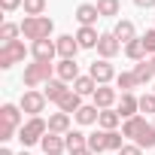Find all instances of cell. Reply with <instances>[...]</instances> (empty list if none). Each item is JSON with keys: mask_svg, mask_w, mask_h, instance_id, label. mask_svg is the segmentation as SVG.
Segmentation results:
<instances>
[{"mask_svg": "<svg viewBox=\"0 0 155 155\" xmlns=\"http://www.w3.org/2000/svg\"><path fill=\"white\" fill-rule=\"evenodd\" d=\"M18 34H21V25H15V21H3V28H0V40H3V46L6 43H15Z\"/></svg>", "mask_w": 155, "mask_h": 155, "instance_id": "f546056e", "label": "cell"}, {"mask_svg": "<svg viewBox=\"0 0 155 155\" xmlns=\"http://www.w3.org/2000/svg\"><path fill=\"white\" fill-rule=\"evenodd\" d=\"M18 155H28V152H18Z\"/></svg>", "mask_w": 155, "mask_h": 155, "instance_id": "ee69618b", "label": "cell"}, {"mask_svg": "<svg viewBox=\"0 0 155 155\" xmlns=\"http://www.w3.org/2000/svg\"><path fill=\"white\" fill-rule=\"evenodd\" d=\"M152 94H155V88H152Z\"/></svg>", "mask_w": 155, "mask_h": 155, "instance_id": "f6af8a7d", "label": "cell"}, {"mask_svg": "<svg viewBox=\"0 0 155 155\" xmlns=\"http://www.w3.org/2000/svg\"><path fill=\"white\" fill-rule=\"evenodd\" d=\"M31 55H34V61H55L58 46H55V40H37V43H31Z\"/></svg>", "mask_w": 155, "mask_h": 155, "instance_id": "8fae6325", "label": "cell"}, {"mask_svg": "<svg viewBox=\"0 0 155 155\" xmlns=\"http://www.w3.org/2000/svg\"><path fill=\"white\" fill-rule=\"evenodd\" d=\"M79 125H97V119H101V110L94 107V104H82V110L73 116Z\"/></svg>", "mask_w": 155, "mask_h": 155, "instance_id": "7402d4cb", "label": "cell"}, {"mask_svg": "<svg viewBox=\"0 0 155 155\" xmlns=\"http://www.w3.org/2000/svg\"><path fill=\"white\" fill-rule=\"evenodd\" d=\"M122 52H125L131 61H146V58H149V55H146V46H143V40H140V37H137V40H131Z\"/></svg>", "mask_w": 155, "mask_h": 155, "instance_id": "4316f807", "label": "cell"}, {"mask_svg": "<svg viewBox=\"0 0 155 155\" xmlns=\"http://www.w3.org/2000/svg\"><path fill=\"white\" fill-rule=\"evenodd\" d=\"M55 76L64 79L67 85H73L82 73H79V64H76V61H58V64H55Z\"/></svg>", "mask_w": 155, "mask_h": 155, "instance_id": "5bb4252c", "label": "cell"}, {"mask_svg": "<svg viewBox=\"0 0 155 155\" xmlns=\"http://www.w3.org/2000/svg\"><path fill=\"white\" fill-rule=\"evenodd\" d=\"M116 110H119V116H122V119H134V116H140V97H137L134 91H128V94H119V104H116Z\"/></svg>", "mask_w": 155, "mask_h": 155, "instance_id": "9c48e42d", "label": "cell"}, {"mask_svg": "<svg viewBox=\"0 0 155 155\" xmlns=\"http://www.w3.org/2000/svg\"><path fill=\"white\" fill-rule=\"evenodd\" d=\"M46 6H49V0H25V3H21L25 15H43Z\"/></svg>", "mask_w": 155, "mask_h": 155, "instance_id": "d6a6232c", "label": "cell"}, {"mask_svg": "<svg viewBox=\"0 0 155 155\" xmlns=\"http://www.w3.org/2000/svg\"><path fill=\"white\" fill-rule=\"evenodd\" d=\"M134 88H137V76H134V70H122V73L116 76V91L128 94V91H134Z\"/></svg>", "mask_w": 155, "mask_h": 155, "instance_id": "d4e9b609", "label": "cell"}, {"mask_svg": "<svg viewBox=\"0 0 155 155\" xmlns=\"http://www.w3.org/2000/svg\"><path fill=\"white\" fill-rule=\"evenodd\" d=\"M149 64H152V70H155V55H152V58H149Z\"/></svg>", "mask_w": 155, "mask_h": 155, "instance_id": "7bdbcfd3", "label": "cell"}, {"mask_svg": "<svg viewBox=\"0 0 155 155\" xmlns=\"http://www.w3.org/2000/svg\"><path fill=\"white\" fill-rule=\"evenodd\" d=\"M88 149H91L94 155L107 152V131H94V134H88Z\"/></svg>", "mask_w": 155, "mask_h": 155, "instance_id": "4dcf8cb0", "label": "cell"}, {"mask_svg": "<svg viewBox=\"0 0 155 155\" xmlns=\"http://www.w3.org/2000/svg\"><path fill=\"white\" fill-rule=\"evenodd\" d=\"M134 76H137V85H149V82L155 79V70H152L149 58H146V61H137V64H134Z\"/></svg>", "mask_w": 155, "mask_h": 155, "instance_id": "44dd1931", "label": "cell"}, {"mask_svg": "<svg viewBox=\"0 0 155 155\" xmlns=\"http://www.w3.org/2000/svg\"><path fill=\"white\" fill-rule=\"evenodd\" d=\"M70 155H94V152H91V149H88V146H85V149H73V152H70Z\"/></svg>", "mask_w": 155, "mask_h": 155, "instance_id": "60d3db41", "label": "cell"}, {"mask_svg": "<svg viewBox=\"0 0 155 155\" xmlns=\"http://www.w3.org/2000/svg\"><path fill=\"white\" fill-rule=\"evenodd\" d=\"M40 146H43V155H61V152H67L64 134H52V131L40 140Z\"/></svg>", "mask_w": 155, "mask_h": 155, "instance_id": "2e32d148", "label": "cell"}, {"mask_svg": "<svg viewBox=\"0 0 155 155\" xmlns=\"http://www.w3.org/2000/svg\"><path fill=\"white\" fill-rule=\"evenodd\" d=\"M116 155H143V149H140L137 143H125V146H122Z\"/></svg>", "mask_w": 155, "mask_h": 155, "instance_id": "74e56055", "label": "cell"}, {"mask_svg": "<svg viewBox=\"0 0 155 155\" xmlns=\"http://www.w3.org/2000/svg\"><path fill=\"white\" fill-rule=\"evenodd\" d=\"M152 125H155V122H152Z\"/></svg>", "mask_w": 155, "mask_h": 155, "instance_id": "bcb514c9", "label": "cell"}, {"mask_svg": "<svg viewBox=\"0 0 155 155\" xmlns=\"http://www.w3.org/2000/svg\"><path fill=\"white\" fill-rule=\"evenodd\" d=\"M64 143H67V152H73V149H85V146H88V134L70 128V131L64 134Z\"/></svg>", "mask_w": 155, "mask_h": 155, "instance_id": "484cf974", "label": "cell"}, {"mask_svg": "<svg viewBox=\"0 0 155 155\" xmlns=\"http://www.w3.org/2000/svg\"><path fill=\"white\" fill-rule=\"evenodd\" d=\"M0 155H15V152H12V149H6V146H3V149H0Z\"/></svg>", "mask_w": 155, "mask_h": 155, "instance_id": "b9f144b4", "label": "cell"}, {"mask_svg": "<svg viewBox=\"0 0 155 155\" xmlns=\"http://www.w3.org/2000/svg\"><path fill=\"white\" fill-rule=\"evenodd\" d=\"M149 122H146V116H134V119H125L122 122V134H125V140H131V143H137V137L143 134V128H146Z\"/></svg>", "mask_w": 155, "mask_h": 155, "instance_id": "9a60e30c", "label": "cell"}, {"mask_svg": "<svg viewBox=\"0 0 155 155\" xmlns=\"http://www.w3.org/2000/svg\"><path fill=\"white\" fill-rule=\"evenodd\" d=\"M67 91H70V85H67L64 79H58V76H55V79H49V82H46V88H43L46 101H55V104H58V101H61Z\"/></svg>", "mask_w": 155, "mask_h": 155, "instance_id": "d6986e66", "label": "cell"}, {"mask_svg": "<svg viewBox=\"0 0 155 155\" xmlns=\"http://www.w3.org/2000/svg\"><path fill=\"white\" fill-rule=\"evenodd\" d=\"M91 101H94L97 110H113V107L119 104V91H116L113 85H97V91L91 94Z\"/></svg>", "mask_w": 155, "mask_h": 155, "instance_id": "ba28073f", "label": "cell"}, {"mask_svg": "<svg viewBox=\"0 0 155 155\" xmlns=\"http://www.w3.org/2000/svg\"><path fill=\"white\" fill-rule=\"evenodd\" d=\"M125 146V134L122 131H107V149L110 152H119Z\"/></svg>", "mask_w": 155, "mask_h": 155, "instance_id": "836d02e7", "label": "cell"}, {"mask_svg": "<svg viewBox=\"0 0 155 155\" xmlns=\"http://www.w3.org/2000/svg\"><path fill=\"white\" fill-rule=\"evenodd\" d=\"M55 46H58V58H61V61H76V52H79V43H76V37L64 34V37L55 40Z\"/></svg>", "mask_w": 155, "mask_h": 155, "instance_id": "7c38bea8", "label": "cell"}, {"mask_svg": "<svg viewBox=\"0 0 155 155\" xmlns=\"http://www.w3.org/2000/svg\"><path fill=\"white\" fill-rule=\"evenodd\" d=\"M46 134H49V122H46L43 116H34V119H28V122L18 128V140H21L25 149L34 146V143H40Z\"/></svg>", "mask_w": 155, "mask_h": 155, "instance_id": "3957f363", "label": "cell"}, {"mask_svg": "<svg viewBox=\"0 0 155 155\" xmlns=\"http://www.w3.org/2000/svg\"><path fill=\"white\" fill-rule=\"evenodd\" d=\"M25 55H28V46H25L21 40H15V43H6V46H0V70H9L12 64L25 61Z\"/></svg>", "mask_w": 155, "mask_h": 155, "instance_id": "5b68a950", "label": "cell"}, {"mask_svg": "<svg viewBox=\"0 0 155 155\" xmlns=\"http://www.w3.org/2000/svg\"><path fill=\"white\" fill-rule=\"evenodd\" d=\"M73 91H76V94H82V97H85V94H94V91H97V82L85 73V76H79V79L73 82Z\"/></svg>", "mask_w": 155, "mask_h": 155, "instance_id": "f1b7e54d", "label": "cell"}, {"mask_svg": "<svg viewBox=\"0 0 155 155\" xmlns=\"http://www.w3.org/2000/svg\"><path fill=\"white\" fill-rule=\"evenodd\" d=\"M140 40H143V46H146V55L152 58V55H155V28H149V31H146Z\"/></svg>", "mask_w": 155, "mask_h": 155, "instance_id": "d590c367", "label": "cell"}, {"mask_svg": "<svg viewBox=\"0 0 155 155\" xmlns=\"http://www.w3.org/2000/svg\"><path fill=\"white\" fill-rule=\"evenodd\" d=\"M137 9H155V0H134Z\"/></svg>", "mask_w": 155, "mask_h": 155, "instance_id": "ab89813d", "label": "cell"}, {"mask_svg": "<svg viewBox=\"0 0 155 155\" xmlns=\"http://www.w3.org/2000/svg\"><path fill=\"white\" fill-rule=\"evenodd\" d=\"M122 49H125V46H122V43L116 40V34H113V31L101 34V43H97V55H101L104 61H113V58H116V55H119Z\"/></svg>", "mask_w": 155, "mask_h": 155, "instance_id": "52a82bcc", "label": "cell"}, {"mask_svg": "<svg viewBox=\"0 0 155 155\" xmlns=\"http://www.w3.org/2000/svg\"><path fill=\"white\" fill-rule=\"evenodd\" d=\"M49 131H52V134H67V131H70V116L61 113V110L52 113V116H49Z\"/></svg>", "mask_w": 155, "mask_h": 155, "instance_id": "cb8c5ba5", "label": "cell"}, {"mask_svg": "<svg viewBox=\"0 0 155 155\" xmlns=\"http://www.w3.org/2000/svg\"><path fill=\"white\" fill-rule=\"evenodd\" d=\"M113 34H116V40H119L122 46H128L131 40H137V28H134V21H131V18H119V21H116V28H113Z\"/></svg>", "mask_w": 155, "mask_h": 155, "instance_id": "e0dca14e", "label": "cell"}, {"mask_svg": "<svg viewBox=\"0 0 155 155\" xmlns=\"http://www.w3.org/2000/svg\"><path fill=\"white\" fill-rule=\"evenodd\" d=\"M97 125H101V131H116V128L122 125V116H119V110H101V119H97Z\"/></svg>", "mask_w": 155, "mask_h": 155, "instance_id": "603a6c76", "label": "cell"}, {"mask_svg": "<svg viewBox=\"0 0 155 155\" xmlns=\"http://www.w3.org/2000/svg\"><path fill=\"white\" fill-rule=\"evenodd\" d=\"M58 110H61V113H67V116H76V113L82 110V94H76V91L70 88V91L58 101Z\"/></svg>", "mask_w": 155, "mask_h": 155, "instance_id": "ac0fdd59", "label": "cell"}, {"mask_svg": "<svg viewBox=\"0 0 155 155\" xmlns=\"http://www.w3.org/2000/svg\"><path fill=\"white\" fill-rule=\"evenodd\" d=\"M140 116H155V94L152 91L140 94Z\"/></svg>", "mask_w": 155, "mask_h": 155, "instance_id": "e575fe53", "label": "cell"}, {"mask_svg": "<svg viewBox=\"0 0 155 155\" xmlns=\"http://www.w3.org/2000/svg\"><path fill=\"white\" fill-rule=\"evenodd\" d=\"M49 79H55V64L52 61H34L25 67V76H21V82L28 88H37V85H46Z\"/></svg>", "mask_w": 155, "mask_h": 155, "instance_id": "7a4b0ae2", "label": "cell"}, {"mask_svg": "<svg viewBox=\"0 0 155 155\" xmlns=\"http://www.w3.org/2000/svg\"><path fill=\"white\" fill-rule=\"evenodd\" d=\"M0 125L18 131V128L25 125V122H21V107H18V104H3V107H0Z\"/></svg>", "mask_w": 155, "mask_h": 155, "instance_id": "30bf717a", "label": "cell"}, {"mask_svg": "<svg viewBox=\"0 0 155 155\" xmlns=\"http://www.w3.org/2000/svg\"><path fill=\"white\" fill-rule=\"evenodd\" d=\"M52 31H55V21H52L49 15H25V21H21V37L31 40V43L49 40Z\"/></svg>", "mask_w": 155, "mask_h": 155, "instance_id": "6da1fadb", "label": "cell"}, {"mask_svg": "<svg viewBox=\"0 0 155 155\" xmlns=\"http://www.w3.org/2000/svg\"><path fill=\"white\" fill-rule=\"evenodd\" d=\"M97 12H101V18H113V15H119L122 12V0H97Z\"/></svg>", "mask_w": 155, "mask_h": 155, "instance_id": "83f0119b", "label": "cell"}, {"mask_svg": "<svg viewBox=\"0 0 155 155\" xmlns=\"http://www.w3.org/2000/svg\"><path fill=\"white\" fill-rule=\"evenodd\" d=\"M21 3L25 0H0V9L3 12H15V9H21Z\"/></svg>", "mask_w": 155, "mask_h": 155, "instance_id": "8d00e7d4", "label": "cell"}, {"mask_svg": "<svg viewBox=\"0 0 155 155\" xmlns=\"http://www.w3.org/2000/svg\"><path fill=\"white\" fill-rule=\"evenodd\" d=\"M137 146L140 149H155V125L149 122L146 128H143V134L137 137Z\"/></svg>", "mask_w": 155, "mask_h": 155, "instance_id": "1f68e13d", "label": "cell"}, {"mask_svg": "<svg viewBox=\"0 0 155 155\" xmlns=\"http://www.w3.org/2000/svg\"><path fill=\"white\" fill-rule=\"evenodd\" d=\"M97 18H101V12H97L94 3H79L76 6V21H79V28H94Z\"/></svg>", "mask_w": 155, "mask_h": 155, "instance_id": "4fadbf2b", "label": "cell"}, {"mask_svg": "<svg viewBox=\"0 0 155 155\" xmlns=\"http://www.w3.org/2000/svg\"><path fill=\"white\" fill-rule=\"evenodd\" d=\"M12 134H18V131H12V128H6V125H0V140H3V143H9Z\"/></svg>", "mask_w": 155, "mask_h": 155, "instance_id": "f35d334b", "label": "cell"}, {"mask_svg": "<svg viewBox=\"0 0 155 155\" xmlns=\"http://www.w3.org/2000/svg\"><path fill=\"white\" fill-rule=\"evenodd\" d=\"M76 43H79V49H97V43H101L97 28H79L76 31Z\"/></svg>", "mask_w": 155, "mask_h": 155, "instance_id": "ffe728a7", "label": "cell"}, {"mask_svg": "<svg viewBox=\"0 0 155 155\" xmlns=\"http://www.w3.org/2000/svg\"><path fill=\"white\" fill-rule=\"evenodd\" d=\"M46 94L43 91H37V88H25V94H21V101H18V107H21V113H28L31 119L34 116H40L43 110H46Z\"/></svg>", "mask_w": 155, "mask_h": 155, "instance_id": "277c9868", "label": "cell"}, {"mask_svg": "<svg viewBox=\"0 0 155 155\" xmlns=\"http://www.w3.org/2000/svg\"><path fill=\"white\" fill-rule=\"evenodd\" d=\"M88 76L97 82V85H110V82H116V67L110 64V61H104V58H97V61H91V67H88Z\"/></svg>", "mask_w": 155, "mask_h": 155, "instance_id": "8992f818", "label": "cell"}]
</instances>
